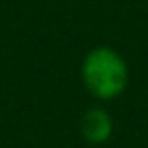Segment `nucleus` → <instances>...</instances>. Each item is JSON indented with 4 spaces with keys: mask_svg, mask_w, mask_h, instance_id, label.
Masks as SVG:
<instances>
[{
    "mask_svg": "<svg viewBox=\"0 0 148 148\" xmlns=\"http://www.w3.org/2000/svg\"><path fill=\"white\" fill-rule=\"evenodd\" d=\"M81 83L99 101L120 97L128 87V63L112 47H93L81 61Z\"/></svg>",
    "mask_w": 148,
    "mask_h": 148,
    "instance_id": "1",
    "label": "nucleus"
},
{
    "mask_svg": "<svg viewBox=\"0 0 148 148\" xmlns=\"http://www.w3.org/2000/svg\"><path fill=\"white\" fill-rule=\"evenodd\" d=\"M79 130H81V136H83L85 142H89V144H103L114 134V120H112L108 110H103V108H89L81 116Z\"/></svg>",
    "mask_w": 148,
    "mask_h": 148,
    "instance_id": "2",
    "label": "nucleus"
}]
</instances>
